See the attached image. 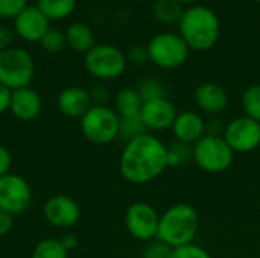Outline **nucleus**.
Instances as JSON below:
<instances>
[{"label":"nucleus","instance_id":"1","mask_svg":"<svg viewBox=\"0 0 260 258\" xmlns=\"http://www.w3.org/2000/svg\"><path fill=\"white\" fill-rule=\"evenodd\" d=\"M166 169L168 146L151 132L128 141L120 154L119 170L129 184H148L163 175Z\"/></svg>","mask_w":260,"mask_h":258},{"label":"nucleus","instance_id":"2","mask_svg":"<svg viewBox=\"0 0 260 258\" xmlns=\"http://www.w3.org/2000/svg\"><path fill=\"white\" fill-rule=\"evenodd\" d=\"M178 29L190 50L207 52L213 49L219 40L221 21L210 8L204 5H192L184 9Z\"/></svg>","mask_w":260,"mask_h":258},{"label":"nucleus","instance_id":"3","mask_svg":"<svg viewBox=\"0 0 260 258\" xmlns=\"http://www.w3.org/2000/svg\"><path fill=\"white\" fill-rule=\"evenodd\" d=\"M200 231L198 211L189 204H174L160 214L157 239L172 249L193 243Z\"/></svg>","mask_w":260,"mask_h":258},{"label":"nucleus","instance_id":"4","mask_svg":"<svg viewBox=\"0 0 260 258\" xmlns=\"http://www.w3.org/2000/svg\"><path fill=\"white\" fill-rule=\"evenodd\" d=\"M120 117L107 105H93L81 119L79 128L82 135L93 144L105 146L119 138Z\"/></svg>","mask_w":260,"mask_h":258},{"label":"nucleus","instance_id":"5","mask_svg":"<svg viewBox=\"0 0 260 258\" xmlns=\"http://www.w3.org/2000/svg\"><path fill=\"white\" fill-rule=\"evenodd\" d=\"M35 75V62L30 53L21 47L0 50V84L11 91L29 87Z\"/></svg>","mask_w":260,"mask_h":258},{"label":"nucleus","instance_id":"6","mask_svg":"<svg viewBox=\"0 0 260 258\" xmlns=\"http://www.w3.org/2000/svg\"><path fill=\"white\" fill-rule=\"evenodd\" d=\"M192 148L193 163L207 173L227 172L235 161V152L222 135L206 134Z\"/></svg>","mask_w":260,"mask_h":258},{"label":"nucleus","instance_id":"7","mask_svg":"<svg viewBox=\"0 0 260 258\" xmlns=\"http://www.w3.org/2000/svg\"><path fill=\"white\" fill-rule=\"evenodd\" d=\"M149 61L165 70L181 67L189 58V46L180 33L163 32L152 36L146 46Z\"/></svg>","mask_w":260,"mask_h":258},{"label":"nucleus","instance_id":"8","mask_svg":"<svg viewBox=\"0 0 260 258\" xmlns=\"http://www.w3.org/2000/svg\"><path fill=\"white\" fill-rule=\"evenodd\" d=\"M84 64L87 71L99 81H113L126 70L125 53L113 44H96L85 53Z\"/></svg>","mask_w":260,"mask_h":258},{"label":"nucleus","instance_id":"9","mask_svg":"<svg viewBox=\"0 0 260 258\" xmlns=\"http://www.w3.org/2000/svg\"><path fill=\"white\" fill-rule=\"evenodd\" d=\"M160 214L157 210L143 201L134 202L125 213V227L128 233L140 242H151L157 239Z\"/></svg>","mask_w":260,"mask_h":258},{"label":"nucleus","instance_id":"10","mask_svg":"<svg viewBox=\"0 0 260 258\" xmlns=\"http://www.w3.org/2000/svg\"><path fill=\"white\" fill-rule=\"evenodd\" d=\"M32 204V187L21 175L8 173L0 178V208L12 216L27 211Z\"/></svg>","mask_w":260,"mask_h":258},{"label":"nucleus","instance_id":"11","mask_svg":"<svg viewBox=\"0 0 260 258\" xmlns=\"http://www.w3.org/2000/svg\"><path fill=\"white\" fill-rule=\"evenodd\" d=\"M224 140L235 154H250L260 148V123L241 116L225 125Z\"/></svg>","mask_w":260,"mask_h":258},{"label":"nucleus","instance_id":"12","mask_svg":"<svg viewBox=\"0 0 260 258\" xmlns=\"http://www.w3.org/2000/svg\"><path fill=\"white\" fill-rule=\"evenodd\" d=\"M43 216L58 230H70L79 222L81 208L75 199L67 195H53L43 204Z\"/></svg>","mask_w":260,"mask_h":258},{"label":"nucleus","instance_id":"13","mask_svg":"<svg viewBox=\"0 0 260 258\" xmlns=\"http://www.w3.org/2000/svg\"><path fill=\"white\" fill-rule=\"evenodd\" d=\"M178 116V111L172 100L168 97H160V99H152L143 102L140 117L148 129L152 132H161L166 129H171L175 119Z\"/></svg>","mask_w":260,"mask_h":258},{"label":"nucleus","instance_id":"14","mask_svg":"<svg viewBox=\"0 0 260 258\" xmlns=\"http://www.w3.org/2000/svg\"><path fill=\"white\" fill-rule=\"evenodd\" d=\"M193 102L197 108L210 116L222 114L229 106V93L227 90L215 82H203L193 90Z\"/></svg>","mask_w":260,"mask_h":258},{"label":"nucleus","instance_id":"15","mask_svg":"<svg viewBox=\"0 0 260 258\" xmlns=\"http://www.w3.org/2000/svg\"><path fill=\"white\" fill-rule=\"evenodd\" d=\"M49 29V18L37 6H27L14 20V32L27 43L41 41Z\"/></svg>","mask_w":260,"mask_h":258},{"label":"nucleus","instance_id":"16","mask_svg":"<svg viewBox=\"0 0 260 258\" xmlns=\"http://www.w3.org/2000/svg\"><path fill=\"white\" fill-rule=\"evenodd\" d=\"M171 131L175 141L193 146L206 135V119L197 111H181L178 113Z\"/></svg>","mask_w":260,"mask_h":258},{"label":"nucleus","instance_id":"17","mask_svg":"<svg viewBox=\"0 0 260 258\" xmlns=\"http://www.w3.org/2000/svg\"><path fill=\"white\" fill-rule=\"evenodd\" d=\"M43 109V100L38 91L30 87L14 90L11 94V106L9 111L12 116L21 122L35 120Z\"/></svg>","mask_w":260,"mask_h":258},{"label":"nucleus","instance_id":"18","mask_svg":"<svg viewBox=\"0 0 260 258\" xmlns=\"http://www.w3.org/2000/svg\"><path fill=\"white\" fill-rule=\"evenodd\" d=\"M56 106L59 113L70 119H81L91 106L88 90L82 87H67L56 97Z\"/></svg>","mask_w":260,"mask_h":258},{"label":"nucleus","instance_id":"19","mask_svg":"<svg viewBox=\"0 0 260 258\" xmlns=\"http://www.w3.org/2000/svg\"><path fill=\"white\" fill-rule=\"evenodd\" d=\"M66 41H67V46H70L75 52H81V53H87L90 49L96 46L93 29L88 24L81 23V21L72 23L67 27Z\"/></svg>","mask_w":260,"mask_h":258},{"label":"nucleus","instance_id":"20","mask_svg":"<svg viewBox=\"0 0 260 258\" xmlns=\"http://www.w3.org/2000/svg\"><path fill=\"white\" fill-rule=\"evenodd\" d=\"M143 106V99L136 88H123L114 97V111L122 117L140 116Z\"/></svg>","mask_w":260,"mask_h":258},{"label":"nucleus","instance_id":"21","mask_svg":"<svg viewBox=\"0 0 260 258\" xmlns=\"http://www.w3.org/2000/svg\"><path fill=\"white\" fill-rule=\"evenodd\" d=\"M184 5L178 0H157L152 8V14L157 21L163 24H178L183 14H184Z\"/></svg>","mask_w":260,"mask_h":258},{"label":"nucleus","instance_id":"22","mask_svg":"<svg viewBox=\"0 0 260 258\" xmlns=\"http://www.w3.org/2000/svg\"><path fill=\"white\" fill-rule=\"evenodd\" d=\"M37 8L49 20H62L75 11L76 0H38Z\"/></svg>","mask_w":260,"mask_h":258},{"label":"nucleus","instance_id":"23","mask_svg":"<svg viewBox=\"0 0 260 258\" xmlns=\"http://www.w3.org/2000/svg\"><path fill=\"white\" fill-rule=\"evenodd\" d=\"M30 258H69V251L59 239H44L32 251Z\"/></svg>","mask_w":260,"mask_h":258},{"label":"nucleus","instance_id":"24","mask_svg":"<svg viewBox=\"0 0 260 258\" xmlns=\"http://www.w3.org/2000/svg\"><path fill=\"white\" fill-rule=\"evenodd\" d=\"M241 103L244 116L260 123V84H254L245 88V91L242 93Z\"/></svg>","mask_w":260,"mask_h":258},{"label":"nucleus","instance_id":"25","mask_svg":"<svg viewBox=\"0 0 260 258\" xmlns=\"http://www.w3.org/2000/svg\"><path fill=\"white\" fill-rule=\"evenodd\" d=\"M148 129L142 120L140 116H134V117H122L120 119V125H119V138H122L123 141H131L143 134H146Z\"/></svg>","mask_w":260,"mask_h":258},{"label":"nucleus","instance_id":"26","mask_svg":"<svg viewBox=\"0 0 260 258\" xmlns=\"http://www.w3.org/2000/svg\"><path fill=\"white\" fill-rule=\"evenodd\" d=\"M193 161V148L180 141L168 146V167H180Z\"/></svg>","mask_w":260,"mask_h":258},{"label":"nucleus","instance_id":"27","mask_svg":"<svg viewBox=\"0 0 260 258\" xmlns=\"http://www.w3.org/2000/svg\"><path fill=\"white\" fill-rule=\"evenodd\" d=\"M136 90L139 91L143 102L152 100V99H160V97H168L165 84L157 78H145L143 81H140V84Z\"/></svg>","mask_w":260,"mask_h":258},{"label":"nucleus","instance_id":"28","mask_svg":"<svg viewBox=\"0 0 260 258\" xmlns=\"http://www.w3.org/2000/svg\"><path fill=\"white\" fill-rule=\"evenodd\" d=\"M41 47L46 50V52H50V53H58L61 52L66 46H67V41H66V33L59 32L58 29H49L44 36L41 38L40 41Z\"/></svg>","mask_w":260,"mask_h":258},{"label":"nucleus","instance_id":"29","mask_svg":"<svg viewBox=\"0 0 260 258\" xmlns=\"http://www.w3.org/2000/svg\"><path fill=\"white\" fill-rule=\"evenodd\" d=\"M169 258H213L207 249L197 243H190L186 246L174 248Z\"/></svg>","mask_w":260,"mask_h":258},{"label":"nucleus","instance_id":"30","mask_svg":"<svg viewBox=\"0 0 260 258\" xmlns=\"http://www.w3.org/2000/svg\"><path fill=\"white\" fill-rule=\"evenodd\" d=\"M27 8V0H0V18H17Z\"/></svg>","mask_w":260,"mask_h":258},{"label":"nucleus","instance_id":"31","mask_svg":"<svg viewBox=\"0 0 260 258\" xmlns=\"http://www.w3.org/2000/svg\"><path fill=\"white\" fill-rule=\"evenodd\" d=\"M172 252V248L166 245L165 242L154 239L146 243L143 249V258H169Z\"/></svg>","mask_w":260,"mask_h":258},{"label":"nucleus","instance_id":"32","mask_svg":"<svg viewBox=\"0 0 260 258\" xmlns=\"http://www.w3.org/2000/svg\"><path fill=\"white\" fill-rule=\"evenodd\" d=\"M125 56H126V62H129L133 65H143L145 62L149 61L146 46H133L128 49Z\"/></svg>","mask_w":260,"mask_h":258},{"label":"nucleus","instance_id":"33","mask_svg":"<svg viewBox=\"0 0 260 258\" xmlns=\"http://www.w3.org/2000/svg\"><path fill=\"white\" fill-rule=\"evenodd\" d=\"M88 93H90V99H91L93 105H107V102L110 99V90L102 84L93 85L88 90Z\"/></svg>","mask_w":260,"mask_h":258},{"label":"nucleus","instance_id":"34","mask_svg":"<svg viewBox=\"0 0 260 258\" xmlns=\"http://www.w3.org/2000/svg\"><path fill=\"white\" fill-rule=\"evenodd\" d=\"M225 129V125L218 116H210L206 119V134L209 135H222Z\"/></svg>","mask_w":260,"mask_h":258},{"label":"nucleus","instance_id":"35","mask_svg":"<svg viewBox=\"0 0 260 258\" xmlns=\"http://www.w3.org/2000/svg\"><path fill=\"white\" fill-rule=\"evenodd\" d=\"M11 167H12V155L5 146L0 144V178L11 173Z\"/></svg>","mask_w":260,"mask_h":258},{"label":"nucleus","instance_id":"36","mask_svg":"<svg viewBox=\"0 0 260 258\" xmlns=\"http://www.w3.org/2000/svg\"><path fill=\"white\" fill-rule=\"evenodd\" d=\"M14 227V216L6 210L0 208V237H5L11 233Z\"/></svg>","mask_w":260,"mask_h":258},{"label":"nucleus","instance_id":"37","mask_svg":"<svg viewBox=\"0 0 260 258\" xmlns=\"http://www.w3.org/2000/svg\"><path fill=\"white\" fill-rule=\"evenodd\" d=\"M11 94H12V91L9 88H6L5 85L0 84V116L5 114L6 111H9V106H11Z\"/></svg>","mask_w":260,"mask_h":258},{"label":"nucleus","instance_id":"38","mask_svg":"<svg viewBox=\"0 0 260 258\" xmlns=\"http://www.w3.org/2000/svg\"><path fill=\"white\" fill-rule=\"evenodd\" d=\"M14 40V32L8 26H0V50H5L11 47V43Z\"/></svg>","mask_w":260,"mask_h":258},{"label":"nucleus","instance_id":"39","mask_svg":"<svg viewBox=\"0 0 260 258\" xmlns=\"http://www.w3.org/2000/svg\"><path fill=\"white\" fill-rule=\"evenodd\" d=\"M59 240H61L62 246H64L67 251H72V249H75V248L78 246V237H76L73 233H66V234H62V237H61Z\"/></svg>","mask_w":260,"mask_h":258},{"label":"nucleus","instance_id":"40","mask_svg":"<svg viewBox=\"0 0 260 258\" xmlns=\"http://www.w3.org/2000/svg\"><path fill=\"white\" fill-rule=\"evenodd\" d=\"M178 2L183 3V5H190L192 6V5H198L200 0H178Z\"/></svg>","mask_w":260,"mask_h":258},{"label":"nucleus","instance_id":"41","mask_svg":"<svg viewBox=\"0 0 260 258\" xmlns=\"http://www.w3.org/2000/svg\"><path fill=\"white\" fill-rule=\"evenodd\" d=\"M254 2H257V3H260V0H254Z\"/></svg>","mask_w":260,"mask_h":258}]
</instances>
